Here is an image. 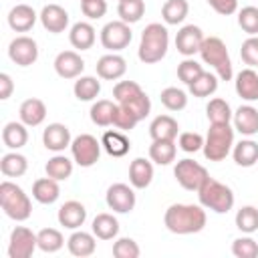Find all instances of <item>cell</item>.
<instances>
[{
    "label": "cell",
    "mask_w": 258,
    "mask_h": 258,
    "mask_svg": "<svg viewBox=\"0 0 258 258\" xmlns=\"http://www.w3.org/2000/svg\"><path fill=\"white\" fill-rule=\"evenodd\" d=\"M206 210L200 204H171L163 214V224L171 234L187 236L206 228Z\"/></svg>",
    "instance_id": "6da1fadb"
},
{
    "label": "cell",
    "mask_w": 258,
    "mask_h": 258,
    "mask_svg": "<svg viewBox=\"0 0 258 258\" xmlns=\"http://www.w3.org/2000/svg\"><path fill=\"white\" fill-rule=\"evenodd\" d=\"M169 48V32L163 24L159 22H151L143 28L141 32V40H139V50L137 56L141 62L145 64H153L159 62Z\"/></svg>",
    "instance_id": "7a4b0ae2"
},
{
    "label": "cell",
    "mask_w": 258,
    "mask_h": 258,
    "mask_svg": "<svg viewBox=\"0 0 258 258\" xmlns=\"http://www.w3.org/2000/svg\"><path fill=\"white\" fill-rule=\"evenodd\" d=\"M198 200L206 210H212L216 214H228L234 208V191L226 183L214 179L208 175V179L198 189Z\"/></svg>",
    "instance_id": "3957f363"
},
{
    "label": "cell",
    "mask_w": 258,
    "mask_h": 258,
    "mask_svg": "<svg viewBox=\"0 0 258 258\" xmlns=\"http://www.w3.org/2000/svg\"><path fill=\"white\" fill-rule=\"evenodd\" d=\"M0 204H2L4 214L14 222H24L32 214V202L28 194L14 181L0 183Z\"/></svg>",
    "instance_id": "277c9868"
},
{
    "label": "cell",
    "mask_w": 258,
    "mask_h": 258,
    "mask_svg": "<svg viewBox=\"0 0 258 258\" xmlns=\"http://www.w3.org/2000/svg\"><path fill=\"white\" fill-rule=\"evenodd\" d=\"M200 54H202V60L216 71V75H218L220 81H230L234 77L232 60H230L226 42L222 38H218V36H206L204 42H202Z\"/></svg>",
    "instance_id": "5b68a950"
},
{
    "label": "cell",
    "mask_w": 258,
    "mask_h": 258,
    "mask_svg": "<svg viewBox=\"0 0 258 258\" xmlns=\"http://www.w3.org/2000/svg\"><path fill=\"white\" fill-rule=\"evenodd\" d=\"M234 131L230 127V123H220V125H212L208 129V135L204 139V155L210 161H222L228 157V153L234 147Z\"/></svg>",
    "instance_id": "8992f818"
},
{
    "label": "cell",
    "mask_w": 258,
    "mask_h": 258,
    "mask_svg": "<svg viewBox=\"0 0 258 258\" xmlns=\"http://www.w3.org/2000/svg\"><path fill=\"white\" fill-rule=\"evenodd\" d=\"M113 97L119 105H125L127 109H131L137 119H145L151 111V101L145 95V91L135 83V81H119L113 87Z\"/></svg>",
    "instance_id": "52a82bcc"
},
{
    "label": "cell",
    "mask_w": 258,
    "mask_h": 258,
    "mask_svg": "<svg viewBox=\"0 0 258 258\" xmlns=\"http://www.w3.org/2000/svg\"><path fill=\"white\" fill-rule=\"evenodd\" d=\"M173 175H175L177 183H179L183 189H187V191H198L200 185L208 179L210 173H208V169H206L202 163H198V161L185 157V159H179V161L175 163Z\"/></svg>",
    "instance_id": "ba28073f"
},
{
    "label": "cell",
    "mask_w": 258,
    "mask_h": 258,
    "mask_svg": "<svg viewBox=\"0 0 258 258\" xmlns=\"http://www.w3.org/2000/svg\"><path fill=\"white\" fill-rule=\"evenodd\" d=\"M101 147L103 145H101V141H97V137H93L91 133H81L71 143V155H73L77 165L91 167V165H95L99 161Z\"/></svg>",
    "instance_id": "9c48e42d"
},
{
    "label": "cell",
    "mask_w": 258,
    "mask_h": 258,
    "mask_svg": "<svg viewBox=\"0 0 258 258\" xmlns=\"http://www.w3.org/2000/svg\"><path fill=\"white\" fill-rule=\"evenodd\" d=\"M99 38H101L103 48H107L109 52H119V50L129 46V42L133 38V32H131V26L127 22L111 20L101 28V36Z\"/></svg>",
    "instance_id": "30bf717a"
},
{
    "label": "cell",
    "mask_w": 258,
    "mask_h": 258,
    "mask_svg": "<svg viewBox=\"0 0 258 258\" xmlns=\"http://www.w3.org/2000/svg\"><path fill=\"white\" fill-rule=\"evenodd\" d=\"M38 248V236L26 228V226H16L10 232L8 240V258H30L34 250Z\"/></svg>",
    "instance_id": "8fae6325"
},
{
    "label": "cell",
    "mask_w": 258,
    "mask_h": 258,
    "mask_svg": "<svg viewBox=\"0 0 258 258\" xmlns=\"http://www.w3.org/2000/svg\"><path fill=\"white\" fill-rule=\"evenodd\" d=\"M8 56L18 67H30L38 58V44L30 36H16L8 44Z\"/></svg>",
    "instance_id": "7c38bea8"
},
{
    "label": "cell",
    "mask_w": 258,
    "mask_h": 258,
    "mask_svg": "<svg viewBox=\"0 0 258 258\" xmlns=\"http://www.w3.org/2000/svg\"><path fill=\"white\" fill-rule=\"evenodd\" d=\"M105 202H107V206L113 212H117V214H129L135 208L137 198H135L133 185L129 187L127 183H113V185H109V189L105 194Z\"/></svg>",
    "instance_id": "4fadbf2b"
},
{
    "label": "cell",
    "mask_w": 258,
    "mask_h": 258,
    "mask_svg": "<svg viewBox=\"0 0 258 258\" xmlns=\"http://www.w3.org/2000/svg\"><path fill=\"white\" fill-rule=\"evenodd\" d=\"M204 32L200 26L196 24H185L177 30L175 34V48L179 54L183 56H194L196 52H200L202 48V42H204Z\"/></svg>",
    "instance_id": "5bb4252c"
},
{
    "label": "cell",
    "mask_w": 258,
    "mask_h": 258,
    "mask_svg": "<svg viewBox=\"0 0 258 258\" xmlns=\"http://www.w3.org/2000/svg\"><path fill=\"white\" fill-rule=\"evenodd\" d=\"M54 71L60 79H77L85 71V60L75 50H62L54 58Z\"/></svg>",
    "instance_id": "9a60e30c"
},
{
    "label": "cell",
    "mask_w": 258,
    "mask_h": 258,
    "mask_svg": "<svg viewBox=\"0 0 258 258\" xmlns=\"http://www.w3.org/2000/svg\"><path fill=\"white\" fill-rule=\"evenodd\" d=\"M42 143L48 151L60 153L67 147H71L73 137H71V129L62 123H50L46 125V129L42 131Z\"/></svg>",
    "instance_id": "2e32d148"
},
{
    "label": "cell",
    "mask_w": 258,
    "mask_h": 258,
    "mask_svg": "<svg viewBox=\"0 0 258 258\" xmlns=\"http://www.w3.org/2000/svg\"><path fill=\"white\" fill-rule=\"evenodd\" d=\"M38 20L44 26V30H48L52 34H58V32H64L67 26H69V12L58 4H46L40 10Z\"/></svg>",
    "instance_id": "e0dca14e"
},
{
    "label": "cell",
    "mask_w": 258,
    "mask_h": 258,
    "mask_svg": "<svg viewBox=\"0 0 258 258\" xmlns=\"http://www.w3.org/2000/svg\"><path fill=\"white\" fill-rule=\"evenodd\" d=\"M56 218L58 224L64 226L67 230H79L87 220V208L77 200H69L58 208Z\"/></svg>",
    "instance_id": "ac0fdd59"
},
{
    "label": "cell",
    "mask_w": 258,
    "mask_h": 258,
    "mask_svg": "<svg viewBox=\"0 0 258 258\" xmlns=\"http://www.w3.org/2000/svg\"><path fill=\"white\" fill-rule=\"evenodd\" d=\"M127 73V60L117 54V52H109L103 54L97 60V75L105 81H117Z\"/></svg>",
    "instance_id": "d6986e66"
},
{
    "label": "cell",
    "mask_w": 258,
    "mask_h": 258,
    "mask_svg": "<svg viewBox=\"0 0 258 258\" xmlns=\"http://www.w3.org/2000/svg\"><path fill=\"white\" fill-rule=\"evenodd\" d=\"M234 129L246 137H252L258 133V109L252 105H240L234 111Z\"/></svg>",
    "instance_id": "ffe728a7"
},
{
    "label": "cell",
    "mask_w": 258,
    "mask_h": 258,
    "mask_svg": "<svg viewBox=\"0 0 258 258\" xmlns=\"http://www.w3.org/2000/svg\"><path fill=\"white\" fill-rule=\"evenodd\" d=\"M36 18H38V14L34 12L32 6H28V4H16L8 12V26L14 32H28L36 24Z\"/></svg>",
    "instance_id": "44dd1931"
},
{
    "label": "cell",
    "mask_w": 258,
    "mask_h": 258,
    "mask_svg": "<svg viewBox=\"0 0 258 258\" xmlns=\"http://www.w3.org/2000/svg\"><path fill=\"white\" fill-rule=\"evenodd\" d=\"M236 93L248 103L258 101V71H254L252 67L242 69L236 75Z\"/></svg>",
    "instance_id": "7402d4cb"
},
{
    "label": "cell",
    "mask_w": 258,
    "mask_h": 258,
    "mask_svg": "<svg viewBox=\"0 0 258 258\" xmlns=\"http://www.w3.org/2000/svg\"><path fill=\"white\" fill-rule=\"evenodd\" d=\"M97 236L93 232H83V230H75L69 240H67V248L73 256H79V258H85V256H91L97 248Z\"/></svg>",
    "instance_id": "603a6c76"
},
{
    "label": "cell",
    "mask_w": 258,
    "mask_h": 258,
    "mask_svg": "<svg viewBox=\"0 0 258 258\" xmlns=\"http://www.w3.org/2000/svg\"><path fill=\"white\" fill-rule=\"evenodd\" d=\"M18 117L26 127H36L46 119V105L40 99L30 97V99L22 101V105L18 109Z\"/></svg>",
    "instance_id": "cb8c5ba5"
},
{
    "label": "cell",
    "mask_w": 258,
    "mask_h": 258,
    "mask_svg": "<svg viewBox=\"0 0 258 258\" xmlns=\"http://www.w3.org/2000/svg\"><path fill=\"white\" fill-rule=\"evenodd\" d=\"M151 181H153V163L143 157L133 159L129 165V183L135 189H145L149 187Z\"/></svg>",
    "instance_id": "d4e9b609"
},
{
    "label": "cell",
    "mask_w": 258,
    "mask_h": 258,
    "mask_svg": "<svg viewBox=\"0 0 258 258\" xmlns=\"http://www.w3.org/2000/svg\"><path fill=\"white\" fill-rule=\"evenodd\" d=\"M95 28L91 22H75L71 26V32H69V40L71 44L77 48V50H89L93 44H95Z\"/></svg>",
    "instance_id": "484cf974"
},
{
    "label": "cell",
    "mask_w": 258,
    "mask_h": 258,
    "mask_svg": "<svg viewBox=\"0 0 258 258\" xmlns=\"http://www.w3.org/2000/svg\"><path fill=\"white\" fill-rule=\"evenodd\" d=\"M177 145L173 139H153L149 145V159L157 165H169L175 161Z\"/></svg>",
    "instance_id": "4316f807"
},
{
    "label": "cell",
    "mask_w": 258,
    "mask_h": 258,
    "mask_svg": "<svg viewBox=\"0 0 258 258\" xmlns=\"http://www.w3.org/2000/svg\"><path fill=\"white\" fill-rule=\"evenodd\" d=\"M60 196V187H58V181L52 179V177H40L32 183V198L38 202V204H54Z\"/></svg>",
    "instance_id": "83f0119b"
},
{
    "label": "cell",
    "mask_w": 258,
    "mask_h": 258,
    "mask_svg": "<svg viewBox=\"0 0 258 258\" xmlns=\"http://www.w3.org/2000/svg\"><path fill=\"white\" fill-rule=\"evenodd\" d=\"M232 157L240 167H252L258 163V143L254 139H242L234 143Z\"/></svg>",
    "instance_id": "f1b7e54d"
},
{
    "label": "cell",
    "mask_w": 258,
    "mask_h": 258,
    "mask_svg": "<svg viewBox=\"0 0 258 258\" xmlns=\"http://www.w3.org/2000/svg\"><path fill=\"white\" fill-rule=\"evenodd\" d=\"M179 125L171 115H157L151 123H149V135L151 139H173L177 137Z\"/></svg>",
    "instance_id": "f546056e"
},
{
    "label": "cell",
    "mask_w": 258,
    "mask_h": 258,
    "mask_svg": "<svg viewBox=\"0 0 258 258\" xmlns=\"http://www.w3.org/2000/svg\"><path fill=\"white\" fill-rule=\"evenodd\" d=\"M2 141H4V145L8 149H14V151L20 149V147H24L26 141H28V129H26V125L22 121H10V123H6L4 129H2Z\"/></svg>",
    "instance_id": "4dcf8cb0"
},
{
    "label": "cell",
    "mask_w": 258,
    "mask_h": 258,
    "mask_svg": "<svg viewBox=\"0 0 258 258\" xmlns=\"http://www.w3.org/2000/svg\"><path fill=\"white\" fill-rule=\"evenodd\" d=\"M101 145H103V149L111 157H123L131 149V143L123 135V131H105L103 133V139H101Z\"/></svg>",
    "instance_id": "1f68e13d"
},
{
    "label": "cell",
    "mask_w": 258,
    "mask_h": 258,
    "mask_svg": "<svg viewBox=\"0 0 258 258\" xmlns=\"http://www.w3.org/2000/svg\"><path fill=\"white\" fill-rule=\"evenodd\" d=\"M91 230H93V234L99 240H113L119 234V222H117V218L113 214L103 212V214H97L95 216Z\"/></svg>",
    "instance_id": "d6a6232c"
},
{
    "label": "cell",
    "mask_w": 258,
    "mask_h": 258,
    "mask_svg": "<svg viewBox=\"0 0 258 258\" xmlns=\"http://www.w3.org/2000/svg\"><path fill=\"white\" fill-rule=\"evenodd\" d=\"M26 169H28V159L14 149L10 153H4L0 159V171L6 177H20L26 173Z\"/></svg>",
    "instance_id": "836d02e7"
},
{
    "label": "cell",
    "mask_w": 258,
    "mask_h": 258,
    "mask_svg": "<svg viewBox=\"0 0 258 258\" xmlns=\"http://www.w3.org/2000/svg\"><path fill=\"white\" fill-rule=\"evenodd\" d=\"M73 93L79 101H93L101 93V81H97V77L91 75H81L73 85Z\"/></svg>",
    "instance_id": "e575fe53"
},
{
    "label": "cell",
    "mask_w": 258,
    "mask_h": 258,
    "mask_svg": "<svg viewBox=\"0 0 258 258\" xmlns=\"http://www.w3.org/2000/svg\"><path fill=\"white\" fill-rule=\"evenodd\" d=\"M115 111H117V103L109 101V99H99L97 103L91 105V121L99 127H109L113 125V117H115Z\"/></svg>",
    "instance_id": "d590c367"
},
{
    "label": "cell",
    "mask_w": 258,
    "mask_h": 258,
    "mask_svg": "<svg viewBox=\"0 0 258 258\" xmlns=\"http://www.w3.org/2000/svg\"><path fill=\"white\" fill-rule=\"evenodd\" d=\"M73 161H75V159H69L67 155L56 153V155H52V157L46 161L44 171H46L48 177H52V179H56V181H64V179H69V177L73 175Z\"/></svg>",
    "instance_id": "8d00e7d4"
},
{
    "label": "cell",
    "mask_w": 258,
    "mask_h": 258,
    "mask_svg": "<svg viewBox=\"0 0 258 258\" xmlns=\"http://www.w3.org/2000/svg\"><path fill=\"white\" fill-rule=\"evenodd\" d=\"M189 12L187 0H165L161 8V18L165 24H181Z\"/></svg>",
    "instance_id": "74e56055"
},
{
    "label": "cell",
    "mask_w": 258,
    "mask_h": 258,
    "mask_svg": "<svg viewBox=\"0 0 258 258\" xmlns=\"http://www.w3.org/2000/svg\"><path fill=\"white\" fill-rule=\"evenodd\" d=\"M206 115H208V121H210L212 125L230 123L232 117H234L232 107L228 105V101H224V99H220V97H216V99H212V101L208 103V107H206Z\"/></svg>",
    "instance_id": "f35d334b"
},
{
    "label": "cell",
    "mask_w": 258,
    "mask_h": 258,
    "mask_svg": "<svg viewBox=\"0 0 258 258\" xmlns=\"http://www.w3.org/2000/svg\"><path fill=\"white\" fill-rule=\"evenodd\" d=\"M187 89H189V93H191L194 97H198V99L210 97V95H214V93L218 91V75L204 71L191 85H187Z\"/></svg>",
    "instance_id": "ab89813d"
},
{
    "label": "cell",
    "mask_w": 258,
    "mask_h": 258,
    "mask_svg": "<svg viewBox=\"0 0 258 258\" xmlns=\"http://www.w3.org/2000/svg\"><path fill=\"white\" fill-rule=\"evenodd\" d=\"M36 236H38V250L46 254H54L64 246V238L56 228H42Z\"/></svg>",
    "instance_id": "60d3db41"
},
{
    "label": "cell",
    "mask_w": 258,
    "mask_h": 258,
    "mask_svg": "<svg viewBox=\"0 0 258 258\" xmlns=\"http://www.w3.org/2000/svg\"><path fill=\"white\" fill-rule=\"evenodd\" d=\"M143 12H145V2L143 0H121L119 6H117L119 20H123L127 24L139 22Z\"/></svg>",
    "instance_id": "b9f144b4"
},
{
    "label": "cell",
    "mask_w": 258,
    "mask_h": 258,
    "mask_svg": "<svg viewBox=\"0 0 258 258\" xmlns=\"http://www.w3.org/2000/svg\"><path fill=\"white\" fill-rule=\"evenodd\" d=\"M236 228L242 232V234H252L258 230V208L254 206H242L238 212H236Z\"/></svg>",
    "instance_id": "7bdbcfd3"
},
{
    "label": "cell",
    "mask_w": 258,
    "mask_h": 258,
    "mask_svg": "<svg viewBox=\"0 0 258 258\" xmlns=\"http://www.w3.org/2000/svg\"><path fill=\"white\" fill-rule=\"evenodd\" d=\"M159 99H161V105L165 109H169V111H181V109L187 107V95H185V91H181L177 87L163 89Z\"/></svg>",
    "instance_id": "ee69618b"
},
{
    "label": "cell",
    "mask_w": 258,
    "mask_h": 258,
    "mask_svg": "<svg viewBox=\"0 0 258 258\" xmlns=\"http://www.w3.org/2000/svg\"><path fill=\"white\" fill-rule=\"evenodd\" d=\"M238 26L248 36H256L258 34V8L256 6H244L238 12Z\"/></svg>",
    "instance_id": "f6af8a7d"
},
{
    "label": "cell",
    "mask_w": 258,
    "mask_h": 258,
    "mask_svg": "<svg viewBox=\"0 0 258 258\" xmlns=\"http://www.w3.org/2000/svg\"><path fill=\"white\" fill-rule=\"evenodd\" d=\"M202 73H204V67H202L198 60L189 58V56L177 64V79H179L183 85H191Z\"/></svg>",
    "instance_id": "bcb514c9"
},
{
    "label": "cell",
    "mask_w": 258,
    "mask_h": 258,
    "mask_svg": "<svg viewBox=\"0 0 258 258\" xmlns=\"http://www.w3.org/2000/svg\"><path fill=\"white\" fill-rule=\"evenodd\" d=\"M141 248L133 238H117L113 244V256L115 258H139Z\"/></svg>",
    "instance_id": "7dc6e473"
},
{
    "label": "cell",
    "mask_w": 258,
    "mask_h": 258,
    "mask_svg": "<svg viewBox=\"0 0 258 258\" xmlns=\"http://www.w3.org/2000/svg\"><path fill=\"white\" fill-rule=\"evenodd\" d=\"M232 254L236 258H256L258 256V244L256 240H252L250 236H242L236 238L232 242Z\"/></svg>",
    "instance_id": "c3c4849f"
},
{
    "label": "cell",
    "mask_w": 258,
    "mask_h": 258,
    "mask_svg": "<svg viewBox=\"0 0 258 258\" xmlns=\"http://www.w3.org/2000/svg\"><path fill=\"white\" fill-rule=\"evenodd\" d=\"M137 123H139L137 115H135L131 109H127L125 105H119V103H117V111H115V117H113V125H115L119 131H131Z\"/></svg>",
    "instance_id": "681fc988"
},
{
    "label": "cell",
    "mask_w": 258,
    "mask_h": 258,
    "mask_svg": "<svg viewBox=\"0 0 258 258\" xmlns=\"http://www.w3.org/2000/svg\"><path fill=\"white\" fill-rule=\"evenodd\" d=\"M240 56L244 60V64L248 67H258V36H248L242 46H240Z\"/></svg>",
    "instance_id": "f907efd6"
},
{
    "label": "cell",
    "mask_w": 258,
    "mask_h": 258,
    "mask_svg": "<svg viewBox=\"0 0 258 258\" xmlns=\"http://www.w3.org/2000/svg\"><path fill=\"white\" fill-rule=\"evenodd\" d=\"M179 149L185 153H196L200 149H204V137L196 131H183L179 133Z\"/></svg>",
    "instance_id": "816d5d0a"
},
{
    "label": "cell",
    "mask_w": 258,
    "mask_h": 258,
    "mask_svg": "<svg viewBox=\"0 0 258 258\" xmlns=\"http://www.w3.org/2000/svg\"><path fill=\"white\" fill-rule=\"evenodd\" d=\"M81 10L89 20H99L107 14V0H85L81 2Z\"/></svg>",
    "instance_id": "f5cc1de1"
},
{
    "label": "cell",
    "mask_w": 258,
    "mask_h": 258,
    "mask_svg": "<svg viewBox=\"0 0 258 258\" xmlns=\"http://www.w3.org/2000/svg\"><path fill=\"white\" fill-rule=\"evenodd\" d=\"M208 4L222 16H230L238 12V0H208Z\"/></svg>",
    "instance_id": "db71d44e"
},
{
    "label": "cell",
    "mask_w": 258,
    "mask_h": 258,
    "mask_svg": "<svg viewBox=\"0 0 258 258\" xmlns=\"http://www.w3.org/2000/svg\"><path fill=\"white\" fill-rule=\"evenodd\" d=\"M12 91H14V83H12V77H10L8 73H0V99H2V101L10 99Z\"/></svg>",
    "instance_id": "11a10c76"
},
{
    "label": "cell",
    "mask_w": 258,
    "mask_h": 258,
    "mask_svg": "<svg viewBox=\"0 0 258 258\" xmlns=\"http://www.w3.org/2000/svg\"><path fill=\"white\" fill-rule=\"evenodd\" d=\"M81 2H85V0H81Z\"/></svg>",
    "instance_id": "9f6ffc18"
},
{
    "label": "cell",
    "mask_w": 258,
    "mask_h": 258,
    "mask_svg": "<svg viewBox=\"0 0 258 258\" xmlns=\"http://www.w3.org/2000/svg\"><path fill=\"white\" fill-rule=\"evenodd\" d=\"M119 2H121V0H119Z\"/></svg>",
    "instance_id": "6f0895ef"
}]
</instances>
